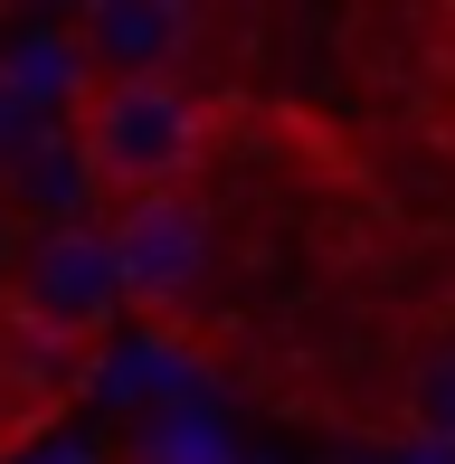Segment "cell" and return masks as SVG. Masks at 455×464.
Wrapping results in <instances>:
<instances>
[{
  "label": "cell",
  "mask_w": 455,
  "mask_h": 464,
  "mask_svg": "<svg viewBox=\"0 0 455 464\" xmlns=\"http://www.w3.org/2000/svg\"><path fill=\"white\" fill-rule=\"evenodd\" d=\"M114 237V276H123V313H180L209 285V208L190 189L171 199H133L105 218Z\"/></svg>",
  "instance_id": "cell-2"
},
{
  "label": "cell",
  "mask_w": 455,
  "mask_h": 464,
  "mask_svg": "<svg viewBox=\"0 0 455 464\" xmlns=\"http://www.w3.org/2000/svg\"><path fill=\"white\" fill-rule=\"evenodd\" d=\"M76 152H86V171L114 208L171 199L209 161V104L171 67L161 76H86V95H76Z\"/></svg>",
  "instance_id": "cell-1"
},
{
  "label": "cell",
  "mask_w": 455,
  "mask_h": 464,
  "mask_svg": "<svg viewBox=\"0 0 455 464\" xmlns=\"http://www.w3.org/2000/svg\"><path fill=\"white\" fill-rule=\"evenodd\" d=\"M19 313H29L48 342H95L123 313V276H114V237L105 227H48L19 266Z\"/></svg>",
  "instance_id": "cell-3"
},
{
  "label": "cell",
  "mask_w": 455,
  "mask_h": 464,
  "mask_svg": "<svg viewBox=\"0 0 455 464\" xmlns=\"http://www.w3.org/2000/svg\"><path fill=\"white\" fill-rule=\"evenodd\" d=\"M10 180L38 199V218H48V227H76V199L95 189L86 152H76V133H48V123H38V133L10 152Z\"/></svg>",
  "instance_id": "cell-5"
},
{
  "label": "cell",
  "mask_w": 455,
  "mask_h": 464,
  "mask_svg": "<svg viewBox=\"0 0 455 464\" xmlns=\"http://www.w3.org/2000/svg\"><path fill=\"white\" fill-rule=\"evenodd\" d=\"M86 48H105V76H161V57L190 38V10H86Z\"/></svg>",
  "instance_id": "cell-4"
},
{
  "label": "cell",
  "mask_w": 455,
  "mask_h": 464,
  "mask_svg": "<svg viewBox=\"0 0 455 464\" xmlns=\"http://www.w3.org/2000/svg\"><path fill=\"white\" fill-rule=\"evenodd\" d=\"M29 133H38V123H29V104H19V86L0 76V171H10V152H19Z\"/></svg>",
  "instance_id": "cell-7"
},
{
  "label": "cell",
  "mask_w": 455,
  "mask_h": 464,
  "mask_svg": "<svg viewBox=\"0 0 455 464\" xmlns=\"http://www.w3.org/2000/svg\"><path fill=\"white\" fill-rule=\"evenodd\" d=\"M408 427H418L427 446H455V342L408 370Z\"/></svg>",
  "instance_id": "cell-6"
}]
</instances>
